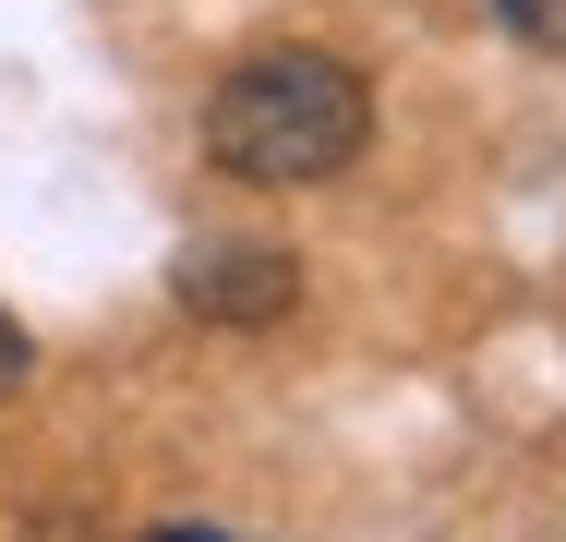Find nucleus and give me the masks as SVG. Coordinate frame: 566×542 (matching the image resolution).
Wrapping results in <instances>:
<instances>
[{"instance_id":"39448f33","label":"nucleus","mask_w":566,"mask_h":542,"mask_svg":"<svg viewBox=\"0 0 566 542\" xmlns=\"http://www.w3.org/2000/svg\"><path fill=\"white\" fill-rule=\"evenodd\" d=\"M145 542H229V531H145Z\"/></svg>"},{"instance_id":"7ed1b4c3","label":"nucleus","mask_w":566,"mask_h":542,"mask_svg":"<svg viewBox=\"0 0 566 542\" xmlns=\"http://www.w3.org/2000/svg\"><path fill=\"white\" fill-rule=\"evenodd\" d=\"M24 374H36V350H24V325L0 314V398H12V386H24Z\"/></svg>"},{"instance_id":"f03ea898","label":"nucleus","mask_w":566,"mask_h":542,"mask_svg":"<svg viewBox=\"0 0 566 542\" xmlns=\"http://www.w3.org/2000/svg\"><path fill=\"white\" fill-rule=\"evenodd\" d=\"M169 302L206 325H277L302 302V265L277 253V241H193L181 265H169Z\"/></svg>"},{"instance_id":"f257e3e1","label":"nucleus","mask_w":566,"mask_h":542,"mask_svg":"<svg viewBox=\"0 0 566 542\" xmlns=\"http://www.w3.org/2000/svg\"><path fill=\"white\" fill-rule=\"evenodd\" d=\"M361 133H374V97H361V73L338 49H253L206 97V157L229 181H265V194L338 181L361 157Z\"/></svg>"},{"instance_id":"20e7f679","label":"nucleus","mask_w":566,"mask_h":542,"mask_svg":"<svg viewBox=\"0 0 566 542\" xmlns=\"http://www.w3.org/2000/svg\"><path fill=\"white\" fill-rule=\"evenodd\" d=\"M506 24H518V37H543V0H506Z\"/></svg>"}]
</instances>
